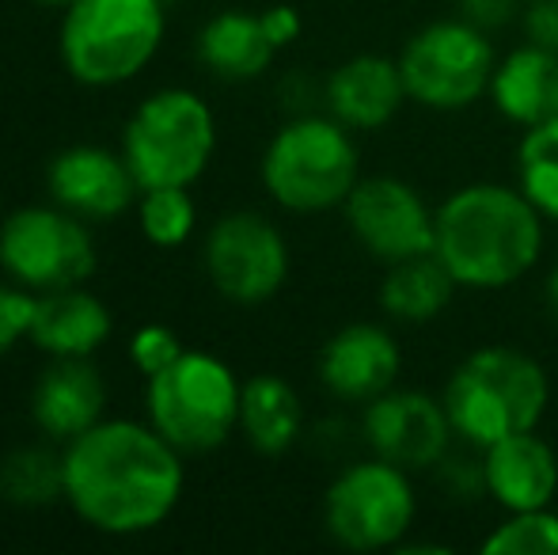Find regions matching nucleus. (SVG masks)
Instances as JSON below:
<instances>
[{"mask_svg":"<svg viewBox=\"0 0 558 555\" xmlns=\"http://www.w3.org/2000/svg\"><path fill=\"white\" fill-rule=\"evenodd\" d=\"M65 503L107 536H141L160 529L183 498V453L153 426L133 419H99L65 445Z\"/></svg>","mask_w":558,"mask_h":555,"instance_id":"nucleus-1","label":"nucleus"},{"mask_svg":"<svg viewBox=\"0 0 558 555\" xmlns=\"http://www.w3.org/2000/svg\"><path fill=\"white\" fill-rule=\"evenodd\" d=\"M544 225L517 183H468L437 206L434 252L460 289L494 293L532 275L544 255Z\"/></svg>","mask_w":558,"mask_h":555,"instance_id":"nucleus-2","label":"nucleus"},{"mask_svg":"<svg viewBox=\"0 0 558 555\" xmlns=\"http://www.w3.org/2000/svg\"><path fill=\"white\" fill-rule=\"evenodd\" d=\"M445 411L456 437L483 453L521 430H539L551 403L547 370L517 347H478L452 370Z\"/></svg>","mask_w":558,"mask_h":555,"instance_id":"nucleus-3","label":"nucleus"},{"mask_svg":"<svg viewBox=\"0 0 558 555\" xmlns=\"http://www.w3.org/2000/svg\"><path fill=\"white\" fill-rule=\"evenodd\" d=\"M263 186L289 214L342 209L361 179L353 130L331 114H296L263 153Z\"/></svg>","mask_w":558,"mask_h":555,"instance_id":"nucleus-4","label":"nucleus"},{"mask_svg":"<svg viewBox=\"0 0 558 555\" xmlns=\"http://www.w3.org/2000/svg\"><path fill=\"white\" fill-rule=\"evenodd\" d=\"M61 12V65L84 88L133 81L156 58L168 31L160 0H73Z\"/></svg>","mask_w":558,"mask_h":555,"instance_id":"nucleus-5","label":"nucleus"},{"mask_svg":"<svg viewBox=\"0 0 558 555\" xmlns=\"http://www.w3.org/2000/svg\"><path fill=\"white\" fill-rule=\"evenodd\" d=\"M217 148L214 107L191 88H160L141 99L122 130V156L141 191L194 186Z\"/></svg>","mask_w":558,"mask_h":555,"instance_id":"nucleus-6","label":"nucleus"},{"mask_svg":"<svg viewBox=\"0 0 558 555\" xmlns=\"http://www.w3.org/2000/svg\"><path fill=\"white\" fill-rule=\"evenodd\" d=\"M243 381L206 350H183L145 385L148 422L179 453H214L240 430Z\"/></svg>","mask_w":558,"mask_h":555,"instance_id":"nucleus-7","label":"nucleus"},{"mask_svg":"<svg viewBox=\"0 0 558 555\" xmlns=\"http://www.w3.org/2000/svg\"><path fill=\"white\" fill-rule=\"evenodd\" d=\"M498 65L490 31L471 20H434L407 38L399 50V69L411 104L426 111H463L490 92V76Z\"/></svg>","mask_w":558,"mask_h":555,"instance_id":"nucleus-8","label":"nucleus"},{"mask_svg":"<svg viewBox=\"0 0 558 555\" xmlns=\"http://www.w3.org/2000/svg\"><path fill=\"white\" fill-rule=\"evenodd\" d=\"M418 514L411 472L384 457L353 460L324 495V526L338 548L388 552L403 548Z\"/></svg>","mask_w":558,"mask_h":555,"instance_id":"nucleus-9","label":"nucleus"},{"mask_svg":"<svg viewBox=\"0 0 558 555\" xmlns=\"http://www.w3.org/2000/svg\"><path fill=\"white\" fill-rule=\"evenodd\" d=\"M96 244L84 217L53 206H23L0 225V270L31 293L84 286L96 275Z\"/></svg>","mask_w":558,"mask_h":555,"instance_id":"nucleus-10","label":"nucleus"},{"mask_svg":"<svg viewBox=\"0 0 558 555\" xmlns=\"http://www.w3.org/2000/svg\"><path fill=\"white\" fill-rule=\"evenodd\" d=\"M202 267L214 289L232 304H263L289 278V240L270 217L235 209L214 221L202 248Z\"/></svg>","mask_w":558,"mask_h":555,"instance_id":"nucleus-11","label":"nucleus"},{"mask_svg":"<svg viewBox=\"0 0 558 555\" xmlns=\"http://www.w3.org/2000/svg\"><path fill=\"white\" fill-rule=\"evenodd\" d=\"M342 217L353 240L384 267L434 252L437 206L399 176H361L342 202Z\"/></svg>","mask_w":558,"mask_h":555,"instance_id":"nucleus-12","label":"nucleus"},{"mask_svg":"<svg viewBox=\"0 0 558 555\" xmlns=\"http://www.w3.org/2000/svg\"><path fill=\"white\" fill-rule=\"evenodd\" d=\"M361 434L373 457H384L407 472L437 468L448 457L456 430L445 411V400L422 388H388L365 403Z\"/></svg>","mask_w":558,"mask_h":555,"instance_id":"nucleus-13","label":"nucleus"},{"mask_svg":"<svg viewBox=\"0 0 558 555\" xmlns=\"http://www.w3.org/2000/svg\"><path fill=\"white\" fill-rule=\"evenodd\" d=\"M50 198L84 221H111L137 202L141 183L122 153L104 145L61 148L46 168Z\"/></svg>","mask_w":558,"mask_h":555,"instance_id":"nucleus-14","label":"nucleus"},{"mask_svg":"<svg viewBox=\"0 0 558 555\" xmlns=\"http://www.w3.org/2000/svg\"><path fill=\"white\" fill-rule=\"evenodd\" d=\"M316 370L335 400L365 408L368 400L396 388L399 370H403V350H399V339L384 324L357 319V324L338 327L324 342Z\"/></svg>","mask_w":558,"mask_h":555,"instance_id":"nucleus-15","label":"nucleus"},{"mask_svg":"<svg viewBox=\"0 0 558 555\" xmlns=\"http://www.w3.org/2000/svg\"><path fill=\"white\" fill-rule=\"evenodd\" d=\"M327 114L350 126L353 134H376L384 130L407 104V84L399 58L384 53H357L331 69L324 84Z\"/></svg>","mask_w":558,"mask_h":555,"instance_id":"nucleus-16","label":"nucleus"},{"mask_svg":"<svg viewBox=\"0 0 558 555\" xmlns=\"http://www.w3.org/2000/svg\"><path fill=\"white\" fill-rule=\"evenodd\" d=\"M483 487L506 514L558 503V453L536 430H521L483 449Z\"/></svg>","mask_w":558,"mask_h":555,"instance_id":"nucleus-17","label":"nucleus"},{"mask_svg":"<svg viewBox=\"0 0 558 555\" xmlns=\"http://www.w3.org/2000/svg\"><path fill=\"white\" fill-rule=\"evenodd\" d=\"M107 385L88 358H53L35 381L31 419L50 442L69 445L104 419Z\"/></svg>","mask_w":558,"mask_h":555,"instance_id":"nucleus-18","label":"nucleus"},{"mask_svg":"<svg viewBox=\"0 0 558 555\" xmlns=\"http://www.w3.org/2000/svg\"><path fill=\"white\" fill-rule=\"evenodd\" d=\"M486 99L513 126L529 130L558 114V50L521 43L498 58Z\"/></svg>","mask_w":558,"mask_h":555,"instance_id":"nucleus-19","label":"nucleus"},{"mask_svg":"<svg viewBox=\"0 0 558 555\" xmlns=\"http://www.w3.org/2000/svg\"><path fill=\"white\" fill-rule=\"evenodd\" d=\"M111 331V309L84 286H69L38 293L27 339L50 358H92Z\"/></svg>","mask_w":558,"mask_h":555,"instance_id":"nucleus-20","label":"nucleus"},{"mask_svg":"<svg viewBox=\"0 0 558 555\" xmlns=\"http://www.w3.org/2000/svg\"><path fill=\"white\" fill-rule=\"evenodd\" d=\"M278 46L266 38L263 15L225 8L198 31V61L221 81H255L270 69Z\"/></svg>","mask_w":558,"mask_h":555,"instance_id":"nucleus-21","label":"nucleus"},{"mask_svg":"<svg viewBox=\"0 0 558 555\" xmlns=\"http://www.w3.org/2000/svg\"><path fill=\"white\" fill-rule=\"evenodd\" d=\"M240 434L263 457H281L304 434V403L296 388L278 373H255L243 381Z\"/></svg>","mask_w":558,"mask_h":555,"instance_id":"nucleus-22","label":"nucleus"},{"mask_svg":"<svg viewBox=\"0 0 558 555\" xmlns=\"http://www.w3.org/2000/svg\"><path fill=\"white\" fill-rule=\"evenodd\" d=\"M456 278L437 260V252L414 255L403 263H388V275L380 281V309L396 324H429L452 304Z\"/></svg>","mask_w":558,"mask_h":555,"instance_id":"nucleus-23","label":"nucleus"},{"mask_svg":"<svg viewBox=\"0 0 558 555\" xmlns=\"http://www.w3.org/2000/svg\"><path fill=\"white\" fill-rule=\"evenodd\" d=\"M0 498L23 510H38L65 498V468L61 457L43 445H27L0 460Z\"/></svg>","mask_w":558,"mask_h":555,"instance_id":"nucleus-24","label":"nucleus"},{"mask_svg":"<svg viewBox=\"0 0 558 555\" xmlns=\"http://www.w3.org/2000/svg\"><path fill=\"white\" fill-rule=\"evenodd\" d=\"M517 186L547 221L558 225V114L521 134V145H517Z\"/></svg>","mask_w":558,"mask_h":555,"instance_id":"nucleus-25","label":"nucleus"},{"mask_svg":"<svg viewBox=\"0 0 558 555\" xmlns=\"http://www.w3.org/2000/svg\"><path fill=\"white\" fill-rule=\"evenodd\" d=\"M137 221L148 244L156 248L186 244L194 225H198V206L191 198V186H153V191H141Z\"/></svg>","mask_w":558,"mask_h":555,"instance_id":"nucleus-26","label":"nucleus"},{"mask_svg":"<svg viewBox=\"0 0 558 555\" xmlns=\"http://www.w3.org/2000/svg\"><path fill=\"white\" fill-rule=\"evenodd\" d=\"M490 555H558V506L544 510H517L490 529L483 541Z\"/></svg>","mask_w":558,"mask_h":555,"instance_id":"nucleus-27","label":"nucleus"},{"mask_svg":"<svg viewBox=\"0 0 558 555\" xmlns=\"http://www.w3.org/2000/svg\"><path fill=\"white\" fill-rule=\"evenodd\" d=\"M183 350H186L183 339H179L168 324H145L130 335V362L137 373H145V381L153 377V373L168 370Z\"/></svg>","mask_w":558,"mask_h":555,"instance_id":"nucleus-28","label":"nucleus"},{"mask_svg":"<svg viewBox=\"0 0 558 555\" xmlns=\"http://www.w3.org/2000/svg\"><path fill=\"white\" fill-rule=\"evenodd\" d=\"M35 301L38 293L23 286H0V358L31 331V319H35Z\"/></svg>","mask_w":558,"mask_h":555,"instance_id":"nucleus-29","label":"nucleus"},{"mask_svg":"<svg viewBox=\"0 0 558 555\" xmlns=\"http://www.w3.org/2000/svg\"><path fill=\"white\" fill-rule=\"evenodd\" d=\"M521 27H524V43L558 50V0H524Z\"/></svg>","mask_w":558,"mask_h":555,"instance_id":"nucleus-30","label":"nucleus"},{"mask_svg":"<svg viewBox=\"0 0 558 555\" xmlns=\"http://www.w3.org/2000/svg\"><path fill=\"white\" fill-rule=\"evenodd\" d=\"M521 12H524V0H460V15L483 31L506 27V23L521 20Z\"/></svg>","mask_w":558,"mask_h":555,"instance_id":"nucleus-31","label":"nucleus"},{"mask_svg":"<svg viewBox=\"0 0 558 555\" xmlns=\"http://www.w3.org/2000/svg\"><path fill=\"white\" fill-rule=\"evenodd\" d=\"M258 15H263L266 38H270V43L278 46V50H286V46H293L296 38H301L304 20H301V12H296V8L274 4V8H266V12H258Z\"/></svg>","mask_w":558,"mask_h":555,"instance_id":"nucleus-32","label":"nucleus"},{"mask_svg":"<svg viewBox=\"0 0 558 555\" xmlns=\"http://www.w3.org/2000/svg\"><path fill=\"white\" fill-rule=\"evenodd\" d=\"M547 304H551V312L558 316V267L547 275Z\"/></svg>","mask_w":558,"mask_h":555,"instance_id":"nucleus-33","label":"nucleus"},{"mask_svg":"<svg viewBox=\"0 0 558 555\" xmlns=\"http://www.w3.org/2000/svg\"><path fill=\"white\" fill-rule=\"evenodd\" d=\"M35 4H46V8H69L73 0H35Z\"/></svg>","mask_w":558,"mask_h":555,"instance_id":"nucleus-34","label":"nucleus"},{"mask_svg":"<svg viewBox=\"0 0 558 555\" xmlns=\"http://www.w3.org/2000/svg\"><path fill=\"white\" fill-rule=\"evenodd\" d=\"M160 4H163V8H171V4H179V0H160Z\"/></svg>","mask_w":558,"mask_h":555,"instance_id":"nucleus-35","label":"nucleus"},{"mask_svg":"<svg viewBox=\"0 0 558 555\" xmlns=\"http://www.w3.org/2000/svg\"><path fill=\"white\" fill-rule=\"evenodd\" d=\"M555 506H558V503H555Z\"/></svg>","mask_w":558,"mask_h":555,"instance_id":"nucleus-36","label":"nucleus"}]
</instances>
